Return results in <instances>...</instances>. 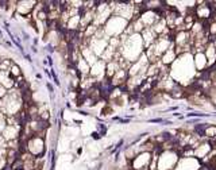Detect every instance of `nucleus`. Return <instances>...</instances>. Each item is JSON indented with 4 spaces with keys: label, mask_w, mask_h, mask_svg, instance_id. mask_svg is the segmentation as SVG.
I'll list each match as a JSON object with an SVG mask.
<instances>
[{
    "label": "nucleus",
    "mask_w": 216,
    "mask_h": 170,
    "mask_svg": "<svg viewBox=\"0 0 216 170\" xmlns=\"http://www.w3.org/2000/svg\"><path fill=\"white\" fill-rule=\"evenodd\" d=\"M196 76H197V72L195 69L193 54L192 53H187V54L177 57L174 63L170 66V77L177 84L182 85L184 88H187L192 83H195Z\"/></svg>",
    "instance_id": "f257e3e1"
},
{
    "label": "nucleus",
    "mask_w": 216,
    "mask_h": 170,
    "mask_svg": "<svg viewBox=\"0 0 216 170\" xmlns=\"http://www.w3.org/2000/svg\"><path fill=\"white\" fill-rule=\"evenodd\" d=\"M120 39H122V47L119 51H120L122 57L130 63H134L146 50L141 34H135V33L131 35L123 34Z\"/></svg>",
    "instance_id": "f03ea898"
},
{
    "label": "nucleus",
    "mask_w": 216,
    "mask_h": 170,
    "mask_svg": "<svg viewBox=\"0 0 216 170\" xmlns=\"http://www.w3.org/2000/svg\"><path fill=\"white\" fill-rule=\"evenodd\" d=\"M128 25H130L128 20L123 19L120 16L112 15L108 19V22L103 26V30H104L105 37L110 39V38H115V37H122L124 31L127 30Z\"/></svg>",
    "instance_id": "7ed1b4c3"
},
{
    "label": "nucleus",
    "mask_w": 216,
    "mask_h": 170,
    "mask_svg": "<svg viewBox=\"0 0 216 170\" xmlns=\"http://www.w3.org/2000/svg\"><path fill=\"white\" fill-rule=\"evenodd\" d=\"M180 159H181V157H180L178 151H174V150L162 151L158 155L157 169L158 170H176Z\"/></svg>",
    "instance_id": "20e7f679"
},
{
    "label": "nucleus",
    "mask_w": 216,
    "mask_h": 170,
    "mask_svg": "<svg viewBox=\"0 0 216 170\" xmlns=\"http://www.w3.org/2000/svg\"><path fill=\"white\" fill-rule=\"evenodd\" d=\"M27 151L35 158H43L46 153L43 134H35L27 140Z\"/></svg>",
    "instance_id": "39448f33"
},
{
    "label": "nucleus",
    "mask_w": 216,
    "mask_h": 170,
    "mask_svg": "<svg viewBox=\"0 0 216 170\" xmlns=\"http://www.w3.org/2000/svg\"><path fill=\"white\" fill-rule=\"evenodd\" d=\"M213 15V8L209 2H195V16L200 22L211 20Z\"/></svg>",
    "instance_id": "423d86ee"
},
{
    "label": "nucleus",
    "mask_w": 216,
    "mask_h": 170,
    "mask_svg": "<svg viewBox=\"0 0 216 170\" xmlns=\"http://www.w3.org/2000/svg\"><path fill=\"white\" fill-rule=\"evenodd\" d=\"M151 162H153V154L146 153V151H141L131 161V169L133 170H145V169H149Z\"/></svg>",
    "instance_id": "0eeeda50"
},
{
    "label": "nucleus",
    "mask_w": 216,
    "mask_h": 170,
    "mask_svg": "<svg viewBox=\"0 0 216 170\" xmlns=\"http://www.w3.org/2000/svg\"><path fill=\"white\" fill-rule=\"evenodd\" d=\"M193 63H195V69L197 73H204L208 70V60L205 57L204 51H196L193 53Z\"/></svg>",
    "instance_id": "6e6552de"
},
{
    "label": "nucleus",
    "mask_w": 216,
    "mask_h": 170,
    "mask_svg": "<svg viewBox=\"0 0 216 170\" xmlns=\"http://www.w3.org/2000/svg\"><path fill=\"white\" fill-rule=\"evenodd\" d=\"M105 68H107V62H104L103 60H97V62H95L91 66V77L96 78L97 81H101L103 78H105Z\"/></svg>",
    "instance_id": "1a4fd4ad"
},
{
    "label": "nucleus",
    "mask_w": 216,
    "mask_h": 170,
    "mask_svg": "<svg viewBox=\"0 0 216 170\" xmlns=\"http://www.w3.org/2000/svg\"><path fill=\"white\" fill-rule=\"evenodd\" d=\"M211 153H212V147H211V144H209L208 139H205L195 149V158L201 162L203 159H205L207 157L211 155Z\"/></svg>",
    "instance_id": "9d476101"
},
{
    "label": "nucleus",
    "mask_w": 216,
    "mask_h": 170,
    "mask_svg": "<svg viewBox=\"0 0 216 170\" xmlns=\"http://www.w3.org/2000/svg\"><path fill=\"white\" fill-rule=\"evenodd\" d=\"M204 53H205V57L208 60V70H211L216 66V43H215V41H211L208 43Z\"/></svg>",
    "instance_id": "9b49d317"
},
{
    "label": "nucleus",
    "mask_w": 216,
    "mask_h": 170,
    "mask_svg": "<svg viewBox=\"0 0 216 170\" xmlns=\"http://www.w3.org/2000/svg\"><path fill=\"white\" fill-rule=\"evenodd\" d=\"M142 35V39H143V45H145V49H149L150 46H153L155 43V41L158 39L159 35L153 30V27H149V28H145L143 33L141 34Z\"/></svg>",
    "instance_id": "f8f14e48"
},
{
    "label": "nucleus",
    "mask_w": 216,
    "mask_h": 170,
    "mask_svg": "<svg viewBox=\"0 0 216 170\" xmlns=\"http://www.w3.org/2000/svg\"><path fill=\"white\" fill-rule=\"evenodd\" d=\"M16 11L18 14H20L22 16H30L33 12V10L35 8V4H38V2H27V0H23V2H18L16 3Z\"/></svg>",
    "instance_id": "ddd939ff"
},
{
    "label": "nucleus",
    "mask_w": 216,
    "mask_h": 170,
    "mask_svg": "<svg viewBox=\"0 0 216 170\" xmlns=\"http://www.w3.org/2000/svg\"><path fill=\"white\" fill-rule=\"evenodd\" d=\"M177 60V54H176V50H174V45L172 46V47L167 50L164 55H162L159 58V62L162 63L164 66H167V68H170L173 63H174V61Z\"/></svg>",
    "instance_id": "4468645a"
},
{
    "label": "nucleus",
    "mask_w": 216,
    "mask_h": 170,
    "mask_svg": "<svg viewBox=\"0 0 216 170\" xmlns=\"http://www.w3.org/2000/svg\"><path fill=\"white\" fill-rule=\"evenodd\" d=\"M120 63H119V61H111V62H108L107 63V68H105V77L108 80H111L113 76H115L119 70H120Z\"/></svg>",
    "instance_id": "2eb2a0df"
},
{
    "label": "nucleus",
    "mask_w": 216,
    "mask_h": 170,
    "mask_svg": "<svg viewBox=\"0 0 216 170\" xmlns=\"http://www.w3.org/2000/svg\"><path fill=\"white\" fill-rule=\"evenodd\" d=\"M216 136V123H211L205 127L204 130V138L205 139H211Z\"/></svg>",
    "instance_id": "dca6fc26"
},
{
    "label": "nucleus",
    "mask_w": 216,
    "mask_h": 170,
    "mask_svg": "<svg viewBox=\"0 0 216 170\" xmlns=\"http://www.w3.org/2000/svg\"><path fill=\"white\" fill-rule=\"evenodd\" d=\"M10 76L12 77L14 80H16L18 77H20L22 76V72H20V68L16 65V63H14L12 66H11V69H10Z\"/></svg>",
    "instance_id": "f3484780"
},
{
    "label": "nucleus",
    "mask_w": 216,
    "mask_h": 170,
    "mask_svg": "<svg viewBox=\"0 0 216 170\" xmlns=\"http://www.w3.org/2000/svg\"><path fill=\"white\" fill-rule=\"evenodd\" d=\"M96 127H97V132L100 134L101 136H104L105 134H107V126H105V124H101V123H99Z\"/></svg>",
    "instance_id": "a211bd4d"
},
{
    "label": "nucleus",
    "mask_w": 216,
    "mask_h": 170,
    "mask_svg": "<svg viewBox=\"0 0 216 170\" xmlns=\"http://www.w3.org/2000/svg\"><path fill=\"white\" fill-rule=\"evenodd\" d=\"M50 74H51V77H53V80H54V83H56V85H59V80H58V76H57V73H56V72H54V69H51Z\"/></svg>",
    "instance_id": "6ab92c4d"
},
{
    "label": "nucleus",
    "mask_w": 216,
    "mask_h": 170,
    "mask_svg": "<svg viewBox=\"0 0 216 170\" xmlns=\"http://www.w3.org/2000/svg\"><path fill=\"white\" fill-rule=\"evenodd\" d=\"M91 135H92V138H93V139H96V140H99V139L101 138V135H100V134H99L97 131H93V132L91 134Z\"/></svg>",
    "instance_id": "aec40b11"
},
{
    "label": "nucleus",
    "mask_w": 216,
    "mask_h": 170,
    "mask_svg": "<svg viewBox=\"0 0 216 170\" xmlns=\"http://www.w3.org/2000/svg\"><path fill=\"white\" fill-rule=\"evenodd\" d=\"M46 86H47V89H49V92H50V95L53 96V92H54V88H53V85H51L50 83H47V84H46Z\"/></svg>",
    "instance_id": "412c9836"
},
{
    "label": "nucleus",
    "mask_w": 216,
    "mask_h": 170,
    "mask_svg": "<svg viewBox=\"0 0 216 170\" xmlns=\"http://www.w3.org/2000/svg\"><path fill=\"white\" fill-rule=\"evenodd\" d=\"M25 58H26V60H27V61H30V62H31V61H33V60H31V57H30L28 54H25Z\"/></svg>",
    "instance_id": "4be33fe9"
},
{
    "label": "nucleus",
    "mask_w": 216,
    "mask_h": 170,
    "mask_svg": "<svg viewBox=\"0 0 216 170\" xmlns=\"http://www.w3.org/2000/svg\"><path fill=\"white\" fill-rule=\"evenodd\" d=\"M31 50H33V53H37L38 50H37V47H35V46H34V47H31Z\"/></svg>",
    "instance_id": "5701e85b"
},
{
    "label": "nucleus",
    "mask_w": 216,
    "mask_h": 170,
    "mask_svg": "<svg viewBox=\"0 0 216 170\" xmlns=\"http://www.w3.org/2000/svg\"><path fill=\"white\" fill-rule=\"evenodd\" d=\"M213 72H215V80H216V68L213 69Z\"/></svg>",
    "instance_id": "b1692460"
},
{
    "label": "nucleus",
    "mask_w": 216,
    "mask_h": 170,
    "mask_svg": "<svg viewBox=\"0 0 216 170\" xmlns=\"http://www.w3.org/2000/svg\"><path fill=\"white\" fill-rule=\"evenodd\" d=\"M0 35H2V33H0Z\"/></svg>",
    "instance_id": "393cba45"
}]
</instances>
